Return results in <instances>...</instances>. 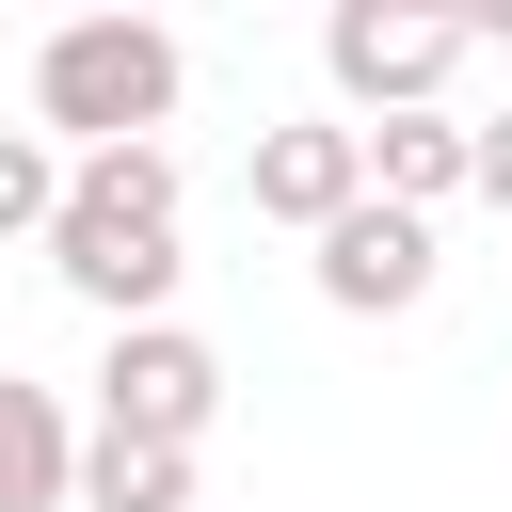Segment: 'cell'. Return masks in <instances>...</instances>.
I'll list each match as a JSON object with an SVG mask.
<instances>
[{
  "instance_id": "277c9868",
  "label": "cell",
  "mask_w": 512,
  "mask_h": 512,
  "mask_svg": "<svg viewBox=\"0 0 512 512\" xmlns=\"http://www.w3.org/2000/svg\"><path fill=\"white\" fill-rule=\"evenodd\" d=\"M208 416H224V352H208L192 320H128V336L96 352V432H128V448H208Z\"/></svg>"
},
{
  "instance_id": "7c38bea8",
  "label": "cell",
  "mask_w": 512,
  "mask_h": 512,
  "mask_svg": "<svg viewBox=\"0 0 512 512\" xmlns=\"http://www.w3.org/2000/svg\"><path fill=\"white\" fill-rule=\"evenodd\" d=\"M192 512H208V496H192Z\"/></svg>"
},
{
  "instance_id": "8992f818",
  "label": "cell",
  "mask_w": 512,
  "mask_h": 512,
  "mask_svg": "<svg viewBox=\"0 0 512 512\" xmlns=\"http://www.w3.org/2000/svg\"><path fill=\"white\" fill-rule=\"evenodd\" d=\"M240 208H256V224H288V240H320L336 208H368V128H336V112H288V128H256V160H240Z\"/></svg>"
},
{
  "instance_id": "6da1fadb",
  "label": "cell",
  "mask_w": 512,
  "mask_h": 512,
  "mask_svg": "<svg viewBox=\"0 0 512 512\" xmlns=\"http://www.w3.org/2000/svg\"><path fill=\"white\" fill-rule=\"evenodd\" d=\"M176 208H192V176H176V144H96V160H64V208H48V272L128 336V320H176Z\"/></svg>"
},
{
  "instance_id": "30bf717a",
  "label": "cell",
  "mask_w": 512,
  "mask_h": 512,
  "mask_svg": "<svg viewBox=\"0 0 512 512\" xmlns=\"http://www.w3.org/2000/svg\"><path fill=\"white\" fill-rule=\"evenodd\" d=\"M48 208H64V144L0 128V240H48Z\"/></svg>"
},
{
  "instance_id": "5b68a950",
  "label": "cell",
  "mask_w": 512,
  "mask_h": 512,
  "mask_svg": "<svg viewBox=\"0 0 512 512\" xmlns=\"http://www.w3.org/2000/svg\"><path fill=\"white\" fill-rule=\"evenodd\" d=\"M304 272H320V304H336V320H416V304H432V272H448V240H432L416 208H384V192H368V208H336V224L304 240Z\"/></svg>"
},
{
  "instance_id": "8fae6325",
  "label": "cell",
  "mask_w": 512,
  "mask_h": 512,
  "mask_svg": "<svg viewBox=\"0 0 512 512\" xmlns=\"http://www.w3.org/2000/svg\"><path fill=\"white\" fill-rule=\"evenodd\" d=\"M464 192L512 224V112H480V128H464Z\"/></svg>"
},
{
  "instance_id": "7a4b0ae2",
  "label": "cell",
  "mask_w": 512,
  "mask_h": 512,
  "mask_svg": "<svg viewBox=\"0 0 512 512\" xmlns=\"http://www.w3.org/2000/svg\"><path fill=\"white\" fill-rule=\"evenodd\" d=\"M176 96H192V48L160 32V16H64L48 48H32V128L48 144H160L176 128Z\"/></svg>"
},
{
  "instance_id": "52a82bcc",
  "label": "cell",
  "mask_w": 512,
  "mask_h": 512,
  "mask_svg": "<svg viewBox=\"0 0 512 512\" xmlns=\"http://www.w3.org/2000/svg\"><path fill=\"white\" fill-rule=\"evenodd\" d=\"M0 512H80V416L32 368H0Z\"/></svg>"
},
{
  "instance_id": "ba28073f",
  "label": "cell",
  "mask_w": 512,
  "mask_h": 512,
  "mask_svg": "<svg viewBox=\"0 0 512 512\" xmlns=\"http://www.w3.org/2000/svg\"><path fill=\"white\" fill-rule=\"evenodd\" d=\"M368 192L432 224V208L464 192V112H384V128H368Z\"/></svg>"
},
{
  "instance_id": "9c48e42d",
  "label": "cell",
  "mask_w": 512,
  "mask_h": 512,
  "mask_svg": "<svg viewBox=\"0 0 512 512\" xmlns=\"http://www.w3.org/2000/svg\"><path fill=\"white\" fill-rule=\"evenodd\" d=\"M80 512H192V448H128V432H80Z\"/></svg>"
},
{
  "instance_id": "3957f363",
  "label": "cell",
  "mask_w": 512,
  "mask_h": 512,
  "mask_svg": "<svg viewBox=\"0 0 512 512\" xmlns=\"http://www.w3.org/2000/svg\"><path fill=\"white\" fill-rule=\"evenodd\" d=\"M464 16H400V0H336L320 16V80H336V128H384V112H432L464 80Z\"/></svg>"
}]
</instances>
